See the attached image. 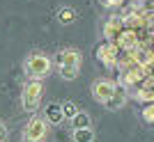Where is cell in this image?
Here are the masks:
<instances>
[{
    "label": "cell",
    "mask_w": 154,
    "mask_h": 142,
    "mask_svg": "<svg viewBox=\"0 0 154 142\" xmlns=\"http://www.w3.org/2000/svg\"><path fill=\"white\" fill-rule=\"evenodd\" d=\"M55 62H58L60 76H62L64 80H74V78H78V73H81V67H83V55H81V51H78V48L67 46V48H62V51L58 53Z\"/></svg>",
    "instance_id": "6da1fadb"
},
{
    "label": "cell",
    "mask_w": 154,
    "mask_h": 142,
    "mask_svg": "<svg viewBox=\"0 0 154 142\" xmlns=\"http://www.w3.org/2000/svg\"><path fill=\"white\" fill-rule=\"evenodd\" d=\"M23 71L30 80H44L48 73L53 71V60L46 53H30L23 62Z\"/></svg>",
    "instance_id": "7a4b0ae2"
},
{
    "label": "cell",
    "mask_w": 154,
    "mask_h": 142,
    "mask_svg": "<svg viewBox=\"0 0 154 142\" xmlns=\"http://www.w3.org/2000/svg\"><path fill=\"white\" fill-rule=\"evenodd\" d=\"M42 96H44V85L42 80H28L23 92H21V105L26 112H37L39 103H42Z\"/></svg>",
    "instance_id": "3957f363"
},
{
    "label": "cell",
    "mask_w": 154,
    "mask_h": 142,
    "mask_svg": "<svg viewBox=\"0 0 154 142\" xmlns=\"http://www.w3.org/2000/svg\"><path fill=\"white\" fill-rule=\"evenodd\" d=\"M48 135V122L39 115H32L23 126V140L26 142H44Z\"/></svg>",
    "instance_id": "277c9868"
},
{
    "label": "cell",
    "mask_w": 154,
    "mask_h": 142,
    "mask_svg": "<svg viewBox=\"0 0 154 142\" xmlns=\"http://www.w3.org/2000/svg\"><path fill=\"white\" fill-rule=\"evenodd\" d=\"M94 58L99 60V64L106 67V69H115L117 58H120V51L113 41H101V44L94 48Z\"/></svg>",
    "instance_id": "5b68a950"
},
{
    "label": "cell",
    "mask_w": 154,
    "mask_h": 142,
    "mask_svg": "<svg viewBox=\"0 0 154 142\" xmlns=\"http://www.w3.org/2000/svg\"><path fill=\"white\" fill-rule=\"evenodd\" d=\"M145 78H147V73H145L143 69H129V71H120L115 85L122 87V90H136Z\"/></svg>",
    "instance_id": "8992f818"
},
{
    "label": "cell",
    "mask_w": 154,
    "mask_h": 142,
    "mask_svg": "<svg viewBox=\"0 0 154 142\" xmlns=\"http://www.w3.org/2000/svg\"><path fill=\"white\" fill-rule=\"evenodd\" d=\"M115 80H110V78H99V80H94L92 83V96L99 101V103H106L110 99V94L115 92Z\"/></svg>",
    "instance_id": "52a82bcc"
},
{
    "label": "cell",
    "mask_w": 154,
    "mask_h": 142,
    "mask_svg": "<svg viewBox=\"0 0 154 142\" xmlns=\"http://www.w3.org/2000/svg\"><path fill=\"white\" fill-rule=\"evenodd\" d=\"M124 30V21L120 14H110L108 19L103 21V28H101V32H103V41H115V37Z\"/></svg>",
    "instance_id": "ba28073f"
},
{
    "label": "cell",
    "mask_w": 154,
    "mask_h": 142,
    "mask_svg": "<svg viewBox=\"0 0 154 142\" xmlns=\"http://www.w3.org/2000/svg\"><path fill=\"white\" fill-rule=\"evenodd\" d=\"M113 44L117 46V51H120V53L134 51V48H138V34H136V30H129V28H124L122 32L115 37V41H113Z\"/></svg>",
    "instance_id": "9c48e42d"
},
{
    "label": "cell",
    "mask_w": 154,
    "mask_h": 142,
    "mask_svg": "<svg viewBox=\"0 0 154 142\" xmlns=\"http://www.w3.org/2000/svg\"><path fill=\"white\" fill-rule=\"evenodd\" d=\"M140 103H152L154 99V90H152V76H147L145 80H143L138 87H136V94H134Z\"/></svg>",
    "instance_id": "30bf717a"
},
{
    "label": "cell",
    "mask_w": 154,
    "mask_h": 142,
    "mask_svg": "<svg viewBox=\"0 0 154 142\" xmlns=\"http://www.w3.org/2000/svg\"><path fill=\"white\" fill-rule=\"evenodd\" d=\"M127 99H129L127 90H122V87H115V92L110 94V99H108V101H106L103 105H106L108 110H120V108H124Z\"/></svg>",
    "instance_id": "8fae6325"
},
{
    "label": "cell",
    "mask_w": 154,
    "mask_h": 142,
    "mask_svg": "<svg viewBox=\"0 0 154 142\" xmlns=\"http://www.w3.org/2000/svg\"><path fill=\"white\" fill-rule=\"evenodd\" d=\"M44 119L48 124H55V126H58L60 122H62L64 117H62V108H60V103H55V101H53V103H48L44 108Z\"/></svg>",
    "instance_id": "7c38bea8"
},
{
    "label": "cell",
    "mask_w": 154,
    "mask_h": 142,
    "mask_svg": "<svg viewBox=\"0 0 154 142\" xmlns=\"http://www.w3.org/2000/svg\"><path fill=\"white\" fill-rule=\"evenodd\" d=\"M124 12H152V0H124Z\"/></svg>",
    "instance_id": "4fadbf2b"
},
{
    "label": "cell",
    "mask_w": 154,
    "mask_h": 142,
    "mask_svg": "<svg viewBox=\"0 0 154 142\" xmlns=\"http://www.w3.org/2000/svg\"><path fill=\"white\" fill-rule=\"evenodd\" d=\"M71 138H74V142H94V131H92V126H88V129H74Z\"/></svg>",
    "instance_id": "5bb4252c"
},
{
    "label": "cell",
    "mask_w": 154,
    "mask_h": 142,
    "mask_svg": "<svg viewBox=\"0 0 154 142\" xmlns=\"http://www.w3.org/2000/svg\"><path fill=\"white\" fill-rule=\"evenodd\" d=\"M69 122H71V126H74V129H88V126H92L90 115H88V112H81V110H78L76 115L71 117Z\"/></svg>",
    "instance_id": "9a60e30c"
},
{
    "label": "cell",
    "mask_w": 154,
    "mask_h": 142,
    "mask_svg": "<svg viewBox=\"0 0 154 142\" xmlns=\"http://www.w3.org/2000/svg\"><path fill=\"white\" fill-rule=\"evenodd\" d=\"M58 21L60 23H74V21H76V9H71V7H60L58 9Z\"/></svg>",
    "instance_id": "2e32d148"
},
{
    "label": "cell",
    "mask_w": 154,
    "mask_h": 142,
    "mask_svg": "<svg viewBox=\"0 0 154 142\" xmlns=\"http://www.w3.org/2000/svg\"><path fill=\"white\" fill-rule=\"evenodd\" d=\"M60 108H62V117L64 119H71V117L78 112V105L74 103V101H64V103H60Z\"/></svg>",
    "instance_id": "e0dca14e"
},
{
    "label": "cell",
    "mask_w": 154,
    "mask_h": 142,
    "mask_svg": "<svg viewBox=\"0 0 154 142\" xmlns=\"http://www.w3.org/2000/svg\"><path fill=\"white\" fill-rule=\"evenodd\" d=\"M140 117H143V122L147 124V126H152V124H154V105L152 103H143Z\"/></svg>",
    "instance_id": "ac0fdd59"
},
{
    "label": "cell",
    "mask_w": 154,
    "mask_h": 142,
    "mask_svg": "<svg viewBox=\"0 0 154 142\" xmlns=\"http://www.w3.org/2000/svg\"><path fill=\"white\" fill-rule=\"evenodd\" d=\"M97 2H99L103 9H120V7L124 5V0H97Z\"/></svg>",
    "instance_id": "d6986e66"
},
{
    "label": "cell",
    "mask_w": 154,
    "mask_h": 142,
    "mask_svg": "<svg viewBox=\"0 0 154 142\" xmlns=\"http://www.w3.org/2000/svg\"><path fill=\"white\" fill-rule=\"evenodd\" d=\"M5 140H7V126L0 122V142H5Z\"/></svg>",
    "instance_id": "ffe728a7"
}]
</instances>
